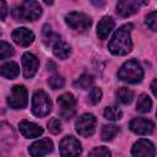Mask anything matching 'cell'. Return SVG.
I'll list each match as a JSON object with an SVG mask.
<instances>
[{
    "instance_id": "6da1fadb",
    "label": "cell",
    "mask_w": 157,
    "mask_h": 157,
    "mask_svg": "<svg viewBox=\"0 0 157 157\" xmlns=\"http://www.w3.org/2000/svg\"><path fill=\"white\" fill-rule=\"evenodd\" d=\"M134 26L131 23H125L120 26L113 34L112 39L108 43V49L113 55H126L132 49L131 42V31Z\"/></svg>"
},
{
    "instance_id": "7a4b0ae2",
    "label": "cell",
    "mask_w": 157,
    "mask_h": 157,
    "mask_svg": "<svg viewBox=\"0 0 157 157\" xmlns=\"http://www.w3.org/2000/svg\"><path fill=\"white\" fill-rule=\"evenodd\" d=\"M42 15V7L37 1H23L18 6L13 7L12 16L16 21H36Z\"/></svg>"
},
{
    "instance_id": "3957f363",
    "label": "cell",
    "mask_w": 157,
    "mask_h": 157,
    "mask_svg": "<svg viewBox=\"0 0 157 157\" xmlns=\"http://www.w3.org/2000/svg\"><path fill=\"white\" fill-rule=\"evenodd\" d=\"M118 77L128 83H137L144 77V70L136 60H128L120 66Z\"/></svg>"
},
{
    "instance_id": "277c9868",
    "label": "cell",
    "mask_w": 157,
    "mask_h": 157,
    "mask_svg": "<svg viewBox=\"0 0 157 157\" xmlns=\"http://www.w3.org/2000/svg\"><path fill=\"white\" fill-rule=\"evenodd\" d=\"M32 112L36 117H45L52 112V101L44 91L39 90L33 93Z\"/></svg>"
},
{
    "instance_id": "5b68a950",
    "label": "cell",
    "mask_w": 157,
    "mask_h": 157,
    "mask_svg": "<svg viewBox=\"0 0 157 157\" xmlns=\"http://www.w3.org/2000/svg\"><path fill=\"white\" fill-rule=\"evenodd\" d=\"M28 96L27 90L22 85H16L12 87L10 96L7 97V104L12 109H22L27 105Z\"/></svg>"
},
{
    "instance_id": "8992f818",
    "label": "cell",
    "mask_w": 157,
    "mask_h": 157,
    "mask_svg": "<svg viewBox=\"0 0 157 157\" xmlns=\"http://www.w3.org/2000/svg\"><path fill=\"white\" fill-rule=\"evenodd\" d=\"M58 105H59V112H60V115L69 120L74 117L75 112H76V98L74 94L71 93H64L61 94L60 97H58Z\"/></svg>"
},
{
    "instance_id": "52a82bcc",
    "label": "cell",
    "mask_w": 157,
    "mask_h": 157,
    "mask_svg": "<svg viewBox=\"0 0 157 157\" xmlns=\"http://www.w3.org/2000/svg\"><path fill=\"white\" fill-rule=\"evenodd\" d=\"M59 148L61 157H78L82 152L80 141L74 136H65L60 141Z\"/></svg>"
},
{
    "instance_id": "ba28073f",
    "label": "cell",
    "mask_w": 157,
    "mask_h": 157,
    "mask_svg": "<svg viewBox=\"0 0 157 157\" xmlns=\"http://www.w3.org/2000/svg\"><path fill=\"white\" fill-rule=\"evenodd\" d=\"M65 22L72 29L82 32V31H86L87 28H90V26L92 23V20L82 12L74 11V12H69L65 16Z\"/></svg>"
},
{
    "instance_id": "9c48e42d",
    "label": "cell",
    "mask_w": 157,
    "mask_h": 157,
    "mask_svg": "<svg viewBox=\"0 0 157 157\" xmlns=\"http://www.w3.org/2000/svg\"><path fill=\"white\" fill-rule=\"evenodd\" d=\"M96 118L93 114H82L76 120V131L83 137H90L96 130Z\"/></svg>"
},
{
    "instance_id": "30bf717a",
    "label": "cell",
    "mask_w": 157,
    "mask_h": 157,
    "mask_svg": "<svg viewBox=\"0 0 157 157\" xmlns=\"http://www.w3.org/2000/svg\"><path fill=\"white\" fill-rule=\"evenodd\" d=\"M131 155L134 157H155L156 148H155V145L150 140L140 139L132 145Z\"/></svg>"
},
{
    "instance_id": "8fae6325",
    "label": "cell",
    "mask_w": 157,
    "mask_h": 157,
    "mask_svg": "<svg viewBox=\"0 0 157 157\" xmlns=\"http://www.w3.org/2000/svg\"><path fill=\"white\" fill-rule=\"evenodd\" d=\"M130 130L137 135H147L151 134L155 129V124L152 120L146 118H134L130 124Z\"/></svg>"
},
{
    "instance_id": "7c38bea8",
    "label": "cell",
    "mask_w": 157,
    "mask_h": 157,
    "mask_svg": "<svg viewBox=\"0 0 157 157\" xmlns=\"http://www.w3.org/2000/svg\"><path fill=\"white\" fill-rule=\"evenodd\" d=\"M22 66H23V76L26 78H31L36 75L38 70L39 60L34 54L27 52L22 55Z\"/></svg>"
},
{
    "instance_id": "4fadbf2b",
    "label": "cell",
    "mask_w": 157,
    "mask_h": 157,
    "mask_svg": "<svg viewBox=\"0 0 157 157\" xmlns=\"http://www.w3.org/2000/svg\"><path fill=\"white\" fill-rule=\"evenodd\" d=\"M52 151H53V141L50 139L38 140V141L33 142L28 148V152L32 157H43V156L50 153Z\"/></svg>"
},
{
    "instance_id": "5bb4252c",
    "label": "cell",
    "mask_w": 157,
    "mask_h": 157,
    "mask_svg": "<svg viewBox=\"0 0 157 157\" xmlns=\"http://www.w3.org/2000/svg\"><path fill=\"white\" fill-rule=\"evenodd\" d=\"M142 1H135V0H121L117 4V13L121 17L131 16L132 13L137 12L139 7L144 5Z\"/></svg>"
},
{
    "instance_id": "9a60e30c",
    "label": "cell",
    "mask_w": 157,
    "mask_h": 157,
    "mask_svg": "<svg viewBox=\"0 0 157 157\" xmlns=\"http://www.w3.org/2000/svg\"><path fill=\"white\" fill-rule=\"evenodd\" d=\"M12 39L15 40V43H17L18 45L22 47H28L29 44L33 43L34 40V34L32 31H29L26 27H21V28H16L12 32Z\"/></svg>"
},
{
    "instance_id": "2e32d148",
    "label": "cell",
    "mask_w": 157,
    "mask_h": 157,
    "mask_svg": "<svg viewBox=\"0 0 157 157\" xmlns=\"http://www.w3.org/2000/svg\"><path fill=\"white\" fill-rule=\"evenodd\" d=\"M18 130L27 139L38 137L43 134V129L39 125H37L32 121H28V120H21L18 123Z\"/></svg>"
},
{
    "instance_id": "e0dca14e",
    "label": "cell",
    "mask_w": 157,
    "mask_h": 157,
    "mask_svg": "<svg viewBox=\"0 0 157 157\" xmlns=\"http://www.w3.org/2000/svg\"><path fill=\"white\" fill-rule=\"evenodd\" d=\"M115 22L110 16H104L102 17V20L98 22L97 25V36L99 39H105L109 33L112 32V29L114 28Z\"/></svg>"
},
{
    "instance_id": "ac0fdd59",
    "label": "cell",
    "mask_w": 157,
    "mask_h": 157,
    "mask_svg": "<svg viewBox=\"0 0 157 157\" xmlns=\"http://www.w3.org/2000/svg\"><path fill=\"white\" fill-rule=\"evenodd\" d=\"M53 53L56 58L59 59H66L69 58V55L71 54V48L70 45L63 40V39H58L55 43H54V47H53Z\"/></svg>"
},
{
    "instance_id": "d6986e66",
    "label": "cell",
    "mask_w": 157,
    "mask_h": 157,
    "mask_svg": "<svg viewBox=\"0 0 157 157\" xmlns=\"http://www.w3.org/2000/svg\"><path fill=\"white\" fill-rule=\"evenodd\" d=\"M20 74V67L16 63L13 61H9V63H5L2 66H1V75L6 78H15L17 77Z\"/></svg>"
},
{
    "instance_id": "ffe728a7",
    "label": "cell",
    "mask_w": 157,
    "mask_h": 157,
    "mask_svg": "<svg viewBox=\"0 0 157 157\" xmlns=\"http://www.w3.org/2000/svg\"><path fill=\"white\" fill-rule=\"evenodd\" d=\"M152 107V101L151 98L146 94V93H141L137 98V103H136V110L140 113H147L151 110Z\"/></svg>"
},
{
    "instance_id": "44dd1931",
    "label": "cell",
    "mask_w": 157,
    "mask_h": 157,
    "mask_svg": "<svg viewBox=\"0 0 157 157\" xmlns=\"http://www.w3.org/2000/svg\"><path fill=\"white\" fill-rule=\"evenodd\" d=\"M118 131H119V128L117 125H113V124L103 125L101 131V137L103 141H110L118 134Z\"/></svg>"
},
{
    "instance_id": "7402d4cb",
    "label": "cell",
    "mask_w": 157,
    "mask_h": 157,
    "mask_svg": "<svg viewBox=\"0 0 157 157\" xmlns=\"http://www.w3.org/2000/svg\"><path fill=\"white\" fill-rule=\"evenodd\" d=\"M117 98H118V101L120 103L129 104V103H131V101L134 98V93H132L131 90H129L126 87H120L118 90V92H117Z\"/></svg>"
},
{
    "instance_id": "603a6c76",
    "label": "cell",
    "mask_w": 157,
    "mask_h": 157,
    "mask_svg": "<svg viewBox=\"0 0 157 157\" xmlns=\"http://www.w3.org/2000/svg\"><path fill=\"white\" fill-rule=\"evenodd\" d=\"M92 85H93V76L90 75V74H82L75 81V86L78 87V88H81V90H87Z\"/></svg>"
},
{
    "instance_id": "cb8c5ba5",
    "label": "cell",
    "mask_w": 157,
    "mask_h": 157,
    "mask_svg": "<svg viewBox=\"0 0 157 157\" xmlns=\"http://www.w3.org/2000/svg\"><path fill=\"white\" fill-rule=\"evenodd\" d=\"M103 114H104V118L108 119V120H119V119H121V117H123L121 110H120L118 107H115V105L107 107V108L104 109Z\"/></svg>"
},
{
    "instance_id": "d4e9b609",
    "label": "cell",
    "mask_w": 157,
    "mask_h": 157,
    "mask_svg": "<svg viewBox=\"0 0 157 157\" xmlns=\"http://www.w3.org/2000/svg\"><path fill=\"white\" fill-rule=\"evenodd\" d=\"M64 83H65V80H64L63 76H60V75H53V76L48 80V85H49L53 90H60V88H63Z\"/></svg>"
},
{
    "instance_id": "484cf974",
    "label": "cell",
    "mask_w": 157,
    "mask_h": 157,
    "mask_svg": "<svg viewBox=\"0 0 157 157\" xmlns=\"http://www.w3.org/2000/svg\"><path fill=\"white\" fill-rule=\"evenodd\" d=\"M11 55H13V48L9 43L1 40V43H0V59H6Z\"/></svg>"
},
{
    "instance_id": "4316f807",
    "label": "cell",
    "mask_w": 157,
    "mask_h": 157,
    "mask_svg": "<svg viewBox=\"0 0 157 157\" xmlns=\"http://www.w3.org/2000/svg\"><path fill=\"white\" fill-rule=\"evenodd\" d=\"M88 157H110V151H109L107 147H104V146L94 147V148L90 152Z\"/></svg>"
},
{
    "instance_id": "83f0119b",
    "label": "cell",
    "mask_w": 157,
    "mask_h": 157,
    "mask_svg": "<svg viewBox=\"0 0 157 157\" xmlns=\"http://www.w3.org/2000/svg\"><path fill=\"white\" fill-rule=\"evenodd\" d=\"M146 25L152 29V31H157V11H152L150 12L146 18H145Z\"/></svg>"
},
{
    "instance_id": "f1b7e54d",
    "label": "cell",
    "mask_w": 157,
    "mask_h": 157,
    "mask_svg": "<svg viewBox=\"0 0 157 157\" xmlns=\"http://www.w3.org/2000/svg\"><path fill=\"white\" fill-rule=\"evenodd\" d=\"M102 98V91L99 87H93L88 94V99L92 104H97Z\"/></svg>"
},
{
    "instance_id": "f546056e",
    "label": "cell",
    "mask_w": 157,
    "mask_h": 157,
    "mask_svg": "<svg viewBox=\"0 0 157 157\" xmlns=\"http://www.w3.org/2000/svg\"><path fill=\"white\" fill-rule=\"evenodd\" d=\"M48 130L52 134H59L61 131V123L59 121V119L53 118L48 121Z\"/></svg>"
},
{
    "instance_id": "4dcf8cb0",
    "label": "cell",
    "mask_w": 157,
    "mask_h": 157,
    "mask_svg": "<svg viewBox=\"0 0 157 157\" xmlns=\"http://www.w3.org/2000/svg\"><path fill=\"white\" fill-rule=\"evenodd\" d=\"M6 12H7V7H6L5 1H0V17H1V20H4L6 17Z\"/></svg>"
},
{
    "instance_id": "1f68e13d",
    "label": "cell",
    "mask_w": 157,
    "mask_h": 157,
    "mask_svg": "<svg viewBox=\"0 0 157 157\" xmlns=\"http://www.w3.org/2000/svg\"><path fill=\"white\" fill-rule=\"evenodd\" d=\"M151 91H152V93L155 94V97H157V78H155V80L151 82Z\"/></svg>"
},
{
    "instance_id": "d6a6232c",
    "label": "cell",
    "mask_w": 157,
    "mask_h": 157,
    "mask_svg": "<svg viewBox=\"0 0 157 157\" xmlns=\"http://www.w3.org/2000/svg\"><path fill=\"white\" fill-rule=\"evenodd\" d=\"M47 67H48V70H52L50 67H53V70L55 69V64L53 63V61H48V64H47Z\"/></svg>"
},
{
    "instance_id": "836d02e7",
    "label": "cell",
    "mask_w": 157,
    "mask_h": 157,
    "mask_svg": "<svg viewBox=\"0 0 157 157\" xmlns=\"http://www.w3.org/2000/svg\"><path fill=\"white\" fill-rule=\"evenodd\" d=\"M156 115H157V112H156Z\"/></svg>"
}]
</instances>
